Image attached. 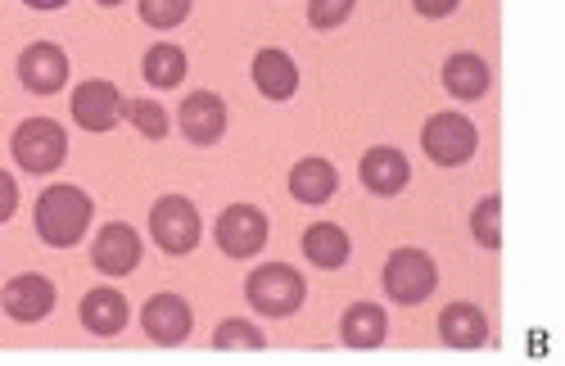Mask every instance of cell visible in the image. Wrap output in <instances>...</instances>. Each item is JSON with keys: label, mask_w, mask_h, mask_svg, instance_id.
Returning a JSON list of instances; mask_svg holds the SVG:
<instances>
[{"label": "cell", "mask_w": 565, "mask_h": 366, "mask_svg": "<svg viewBox=\"0 0 565 366\" xmlns=\"http://www.w3.org/2000/svg\"><path fill=\"white\" fill-rule=\"evenodd\" d=\"M381 281H385V290H390L394 303L416 308V303H426L435 294L439 271H435V258L426 249H394Z\"/></svg>", "instance_id": "4"}, {"label": "cell", "mask_w": 565, "mask_h": 366, "mask_svg": "<svg viewBox=\"0 0 565 366\" xmlns=\"http://www.w3.org/2000/svg\"><path fill=\"white\" fill-rule=\"evenodd\" d=\"M353 6H358V0H308V23L317 32H331V28H340L353 14Z\"/></svg>", "instance_id": "27"}, {"label": "cell", "mask_w": 565, "mask_h": 366, "mask_svg": "<svg viewBox=\"0 0 565 366\" xmlns=\"http://www.w3.org/2000/svg\"><path fill=\"white\" fill-rule=\"evenodd\" d=\"M140 73H146L150 86L172 90V86L185 82V51H181V45H172V41H159V45H150V51H146V64H140Z\"/></svg>", "instance_id": "22"}, {"label": "cell", "mask_w": 565, "mask_h": 366, "mask_svg": "<svg viewBox=\"0 0 565 366\" xmlns=\"http://www.w3.org/2000/svg\"><path fill=\"white\" fill-rule=\"evenodd\" d=\"M457 6H461V0H412V10L420 19H448Z\"/></svg>", "instance_id": "29"}, {"label": "cell", "mask_w": 565, "mask_h": 366, "mask_svg": "<svg viewBox=\"0 0 565 366\" xmlns=\"http://www.w3.org/2000/svg\"><path fill=\"white\" fill-rule=\"evenodd\" d=\"M140 326L146 335L163 348H177L185 335H191V303L181 294H154L146 308H140Z\"/></svg>", "instance_id": "13"}, {"label": "cell", "mask_w": 565, "mask_h": 366, "mask_svg": "<svg viewBox=\"0 0 565 366\" xmlns=\"http://www.w3.org/2000/svg\"><path fill=\"white\" fill-rule=\"evenodd\" d=\"M140 19L154 32H172L191 19V0H140Z\"/></svg>", "instance_id": "26"}, {"label": "cell", "mask_w": 565, "mask_h": 366, "mask_svg": "<svg viewBox=\"0 0 565 366\" xmlns=\"http://www.w3.org/2000/svg\"><path fill=\"white\" fill-rule=\"evenodd\" d=\"M444 86H448V96H457V100H480L484 90L493 86V68L476 51H457L444 64Z\"/></svg>", "instance_id": "18"}, {"label": "cell", "mask_w": 565, "mask_h": 366, "mask_svg": "<svg viewBox=\"0 0 565 366\" xmlns=\"http://www.w3.org/2000/svg\"><path fill=\"white\" fill-rule=\"evenodd\" d=\"M502 200L498 195H484L480 204H476V213H470V232H476V240L493 254V249H502Z\"/></svg>", "instance_id": "24"}, {"label": "cell", "mask_w": 565, "mask_h": 366, "mask_svg": "<svg viewBox=\"0 0 565 366\" xmlns=\"http://www.w3.org/2000/svg\"><path fill=\"white\" fill-rule=\"evenodd\" d=\"M439 340L448 348H480L489 340V316L476 303H448L439 312Z\"/></svg>", "instance_id": "15"}, {"label": "cell", "mask_w": 565, "mask_h": 366, "mask_svg": "<svg viewBox=\"0 0 565 366\" xmlns=\"http://www.w3.org/2000/svg\"><path fill=\"white\" fill-rule=\"evenodd\" d=\"M90 262H96V271H105V277H127L140 262V236L127 222L100 226V236L90 240Z\"/></svg>", "instance_id": "12"}, {"label": "cell", "mask_w": 565, "mask_h": 366, "mask_svg": "<svg viewBox=\"0 0 565 366\" xmlns=\"http://www.w3.org/2000/svg\"><path fill=\"white\" fill-rule=\"evenodd\" d=\"M73 122L82 131H114L122 122V90L114 82H82L73 90Z\"/></svg>", "instance_id": "8"}, {"label": "cell", "mask_w": 565, "mask_h": 366, "mask_svg": "<svg viewBox=\"0 0 565 366\" xmlns=\"http://www.w3.org/2000/svg\"><path fill=\"white\" fill-rule=\"evenodd\" d=\"M358 176H362V186H366L371 195L394 200V195L407 186V181H412V168H407L403 150H394V146H375V150L362 154Z\"/></svg>", "instance_id": "14"}, {"label": "cell", "mask_w": 565, "mask_h": 366, "mask_svg": "<svg viewBox=\"0 0 565 366\" xmlns=\"http://www.w3.org/2000/svg\"><path fill=\"white\" fill-rule=\"evenodd\" d=\"M303 254H308V262H312V267L335 271V267H344V262H349L353 245H349V236L340 232L335 222H312L308 232H303Z\"/></svg>", "instance_id": "21"}, {"label": "cell", "mask_w": 565, "mask_h": 366, "mask_svg": "<svg viewBox=\"0 0 565 366\" xmlns=\"http://www.w3.org/2000/svg\"><path fill=\"white\" fill-rule=\"evenodd\" d=\"M14 159L23 172L32 176H51L64 159H68V131L55 118H28L14 127V141H10Z\"/></svg>", "instance_id": "3"}, {"label": "cell", "mask_w": 565, "mask_h": 366, "mask_svg": "<svg viewBox=\"0 0 565 366\" xmlns=\"http://www.w3.org/2000/svg\"><path fill=\"white\" fill-rule=\"evenodd\" d=\"M385 335H390V316H385V308H375V303H353L340 316V340L349 348H381Z\"/></svg>", "instance_id": "20"}, {"label": "cell", "mask_w": 565, "mask_h": 366, "mask_svg": "<svg viewBox=\"0 0 565 366\" xmlns=\"http://www.w3.org/2000/svg\"><path fill=\"white\" fill-rule=\"evenodd\" d=\"M23 6H32V10H64L68 0H23Z\"/></svg>", "instance_id": "30"}, {"label": "cell", "mask_w": 565, "mask_h": 366, "mask_svg": "<svg viewBox=\"0 0 565 366\" xmlns=\"http://www.w3.org/2000/svg\"><path fill=\"white\" fill-rule=\"evenodd\" d=\"M96 6H122V0H96Z\"/></svg>", "instance_id": "31"}, {"label": "cell", "mask_w": 565, "mask_h": 366, "mask_svg": "<svg viewBox=\"0 0 565 366\" xmlns=\"http://www.w3.org/2000/svg\"><path fill=\"white\" fill-rule=\"evenodd\" d=\"M19 208V181L10 172H0V222H10Z\"/></svg>", "instance_id": "28"}, {"label": "cell", "mask_w": 565, "mask_h": 366, "mask_svg": "<svg viewBox=\"0 0 565 366\" xmlns=\"http://www.w3.org/2000/svg\"><path fill=\"white\" fill-rule=\"evenodd\" d=\"M340 191V172L335 163H326V159H299L295 172H290V195L299 204H331Z\"/></svg>", "instance_id": "19"}, {"label": "cell", "mask_w": 565, "mask_h": 366, "mask_svg": "<svg viewBox=\"0 0 565 366\" xmlns=\"http://www.w3.org/2000/svg\"><path fill=\"white\" fill-rule=\"evenodd\" d=\"M267 232H271V222H267V213L263 208H254V204H231L222 217H217V249L226 254V258H254V254H263V245H267Z\"/></svg>", "instance_id": "7"}, {"label": "cell", "mask_w": 565, "mask_h": 366, "mask_svg": "<svg viewBox=\"0 0 565 366\" xmlns=\"http://www.w3.org/2000/svg\"><path fill=\"white\" fill-rule=\"evenodd\" d=\"M177 118H181V136L191 146H217L222 131H226V105H222L217 90H195V96H185Z\"/></svg>", "instance_id": "11"}, {"label": "cell", "mask_w": 565, "mask_h": 366, "mask_svg": "<svg viewBox=\"0 0 565 366\" xmlns=\"http://www.w3.org/2000/svg\"><path fill=\"white\" fill-rule=\"evenodd\" d=\"M254 86L263 90L267 100H290L295 90H299V64L286 51L267 45V51L254 55Z\"/></svg>", "instance_id": "16"}, {"label": "cell", "mask_w": 565, "mask_h": 366, "mask_svg": "<svg viewBox=\"0 0 565 366\" xmlns=\"http://www.w3.org/2000/svg\"><path fill=\"white\" fill-rule=\"evenodd\" d=\"M55 286L51 277H41V271H23L14 277L6 290H0V303H6V316L10 322H41V316L55 312Z\"/></svg>", "instance_id": "10"}, {"label": "cell", "mask_w": 565, "mask_h": 366, "mask_svg": "<svg viewBox=\"0 0 565 366\" xmlns=\"http://www.w3.org/2000/svg\"><path fill=\"white\" fill-rule=\"evenodd\" d=\"M127 316H131V308H127L122 290H109V286L86 290V299H82V326L90 335H105V340L118 335L127 326Z\"/></svg>", "instance_id": "17"}, {"label": "cell", "mask_w": 565, "mask_h": 366, "mask_svg": "<svg viewBox=\"0 0 565 366\" xmlns=\"http://www.w3.org/2000/svg\"><path fill=\"white\" fill-rule=\"evenodd\" d=\"M420 146H426V154L439 168H461V163L476 159L480 131H476V122H470L466 114H435L426 122V131H420Z\"/></svg>", "instance_id": "6"}, {"label": "cell", "mask_w": 565, "mask_h": 366, "mask_svg": "<svg viewBox=\"0 0 565 366\" xmlns=\"http://www.w3.org/2000/svg\"><path fill=\"white\" fill-rule=\"evenodd\" d=\"M19 82L32 90V96H55L68 82V55L51 41H32L19 55Z\"/></svg>", "instance_id": "9"}, {"label": "cell", "mask_w": 565, "mask_h": 366, "mask_svg": "<svg viewBox=\"0 0 565 366\" xmlns=\"http://www.w3.org/2000/svg\"><path fill=\"white\" fill-rule=\"evenodd\" d=\"M90 217H96V204H90L86 191L77 186H51V191H41L36 200V236L41 245H51V249H73L82 236H86V226Z\"/></svg>", "instance_id": "1"}, {"label": "cell", "mask_w": 565, "mask_h": 366, "mask_svg": "<svg viewBox=\"0 0 565 366\" xmlns=\"http://www.w3.org/2000/svg\"><path fill=\"white\" fill-rule=\"evenodd\" d=\"M150 236L163 254H191L204 236V222H200V208L185 200V195H163L154 208H150Z\"/></svg>", "instance_id": "5"}, {"label": "cell", "mask_w": 565, "mask_h": 366, "mask_svg": "<svg viewBox=\"0 0 565 366\" xmlns=\"http://www.w3.org/2000/svg\"><path fill=\"white\" fill-rule=\"evenodd\" d=\"M122 118L146 136V141H163L168 136V114H163V105H154V100H122Z\"/></svg>", "instance_id": "23"}, {"label": "cell", "mask_w": 565, "mask_h": 366, "mask_svg": "<svg viewBox=\"0 0 565 366\" xmlns=\"http://www.w3.org/2000/svg\"><path fill=\"white\" fill-rule=\"evenodd\" d=\"M267 340H263V331L258 326H249V322H241V316H231V322H222L217 326V335H213V348H222V353H258Z\"/></svg>", "instance_id": "25"}, {"label": "cell", "mask_w": 565, "mask_h": 366, "mask_svg": "<svg viewBox=\"0 0 565 366\" xmlns=\"http://www.w3.org/2000/svg\"><path fill=\"white\" fill-rule=\"evenodd\" d=\"M245 299H249V308L263 312V316H290V312L303 308L308 281L299 277L290 262H267V267H258L254 277L245 281Z\"/></svg>", "instance_id": "2"}]
</instances>
